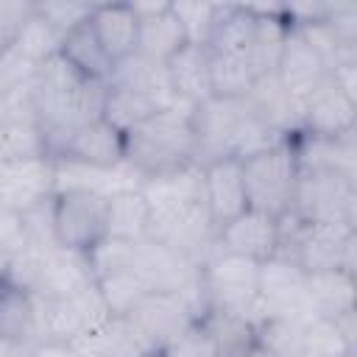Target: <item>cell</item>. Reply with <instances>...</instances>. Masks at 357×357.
Here are the masks:
<instances>
[{
  "label": "cell",
  "instance_id": "277c9868",
  "mask_svg": "<svg viewBox=\"0 0 357 357\" xmlns=\"http://www.w3.org/2000/svg\"><path fill=\"white\" fill-rule=\"evenodd\" d=\"M296 134V131H293ZM293 134L243 156V184L248 209H259L271 218H284L293 209V192L298 181V159Z\"/></svg>",
  "mask_w": 357,
  "mask_h": 357
},
{
  "label": "cell",
  "instance_id": "836d02e7",
  "mask_svg": "<svg viewBox=\"0 0 357 357\" xmlns=\"http://www.w3.org/2000/svg\"><path fill=\"white\" fill-rule=\"evenodd\" d=\"M301 318L287 315H268L257 324V346L265 349L271 357H301V335H304Z\"/></svg>",
  "mask_w": 357,
  "mask_h": 357
},
{
  "label": "cell",
  "instance_id": "83f0119b",
  "mask_svg": "<svg viewBox=\"0 0 357 357\" xmlns=\"http://www.w3.org/2000/svg\"><path fill=\"white\" fill-rule=\"evenodd\" d=\"M59 53H61L81 75H86V78H92V81H100V84H106L109 75H112V70H114V61L106 56V50H103L100 42L95 39V33H92V28H89V20L64 33Z\"/></svg>",
  "mask_w": 357,
  "mask_h": 357
},
{
  "label": "cell",
  "instance_id": "9c48e42d",
  "mask_svg": "<svg viewBox=\"0 0 357 357\" xmlns=\"http://www.w3.org/2000/svg\"><path fill=\"white\" fill-rule=\"evenodd\" d=\"M354 204L357 190L351 173L335 167H298L290 209L298 220L354 226Z\"/></svg>",
  "mask_w": 357,
  "mask_h": 357
},
{
  "label": "cell",
  "instance_id": "9a60e30c",
  "mask_svg": "<svg viewBox=\"0 0 357 357\" xmlns=\"http://www.w3.org/2000/svg\"><path fill=\"white\" fill-rule=\"evenodd\" d=\"M273 75L279 78V84H282L298 103H304V100L332 75V70H329V64L324 61V56L312 47V42H310L296 25H290Z\"/></svg>",
  "mask_w": 357,
  "mask_h": 357
},
{
  "label": "cell",
  "instance_id": "30bf717a",
  "mask_svg": "<svg viewBox=\"0 0 357 357\" xmlns=\"http://www.w3.org/2000/svg\"><path fill=\"white\" fill-rule=\"evenodd\" d=\"M53 243L64 251L89 254L106 237V195L86 187H64L50 195Z\"/></svg>",
  "mask_w": 357,
  "mask_h": 357
},
{
  "label": "cell",
  "instance_id": "ee69618b",
  "mask_svg": "<svg viewBox=\"0 0 357 357\" xmlns=\"http://www.w3.org/2000/svg\"><path fill=\"white\" fill-rule=\"evenodd\" d=\"M28 351L22 349H14V346H0V357H25Z\"/></svg>",
  "mask_w": 357,
  "mask_h": 357
},
{
  "label": "cell",
  "instance_id": "ac0fdd59",
  "mask_svg": "<svg viewBox=\"0 0 357 357\" xmlns=\"http://www.w3.org/2000/svg\"><path fill=\"white\" fill-rule=\"evenodd\" d=\"M56 192L53 159H33L17 165H0V206L25 212Z\"/></svg>",
  "mask_w": 357,
  "mask_h": 357
},
{
  "label": "cell",
  "instance_id": "52a82bcc",
  "mask_svg": "<svg viewBox=\"0 0 357 357\" xmlns=\"http://www.w3.org/2000/svg\"><path fill=\"white\" fill-rule=\"evenodd\" d=\"M215 234H218V226L212 223L204 198L151 206L145 240L165 245L198 265L215 251Z\"/></svg>",
  "mask_w": 357,
  "mask_h": 357
},
{
  "label": "cell",
  "instance_id": "e575fe53",
  "mask_svg": "<svg viewBox=\"0 0 357 357\" xmlns=\"http://www.w3.org/2000/svg\"><path fill=\"white\" fill-rule=\"evenodd\" d=\"M95 287H98V293H100V298L112 315H126L139 298H145L151 293L148 282L137 273V268L109 273V276L98 279Z\"/></svg>",
  "mask_w": 357,
  "mask_h": 357
},
{
  "label": "cell",
  "instance_id": "d4e9b609",
  "mask_svg": "<svg viewBox=\"0 0 357 357\" xmlns=\"http://www.w3.org/2000/svg\"><path fill=\"white\" fill-rule=\"evenodd\" d=\"M106 84L123 86V89H131V92H139V95H148V98L159 100L162 106H181L173 98V92H170L165 61H156V59L142 56V53H131L128 59L117 61Z\"/></svg>",
  "mask_w": 357,
  "mask_h": 357
},
{
  "label": "cell",
  "instance_id": "d590c367",
  "mask_svg": "<svg viewBox=\"0 0 357 357\" xmlns=\"http://www.w3.org/2000/svg\"><path fill=\"white\" fill-rule=\"evenodd\" d=\"M61 33L36 11V6H33V11H31V17L22 22V28L17 31V36H14V47L17 50H22L28 59H33L36 64H42L45 59H50L53 53H59V47H61Z\"/></svg>",
  "mask_w": 357,
  "mask_h": 357
},
{
  "label": "cell",
  "instance_id": "1f68e13d",
  "mask_svg": "<svg viewBox=\"0 0 357 357\" xmlns=\"http://www.w3.org/2000/svg\"><path fill=\"white\" fill-rule=\"evenodd\" d=\"M257 75L245 56L209 50V89L212 98H248Z\"/></svg>",
  "mask_w": 357,
  "mask_h": 357
},
{
  "label": "cell",
  "instance_id": "ffe728a7",
  "mask_svg": "<svg viewBox=\"0 0 357 357\" xmlns=\"http://www.w3.org/2000/svg\"><path fill=\"white\" fill-rule=\"evenodd\" d=\"M165 70H167L170 92L181 106L195 109V106H201L204 100L212 98V89H209V50L204 45L187 42L184 47H178L165 61Z\"/></svg>",
  "mask_w": 357,
  "mask_h": 357
},
{
  "label": "cell",
  "instance_id": "f907efd6",
  "mask_svg": "<svg viewBox=\"0 0 357 357\" xmlns=\"http://www.w3.org/2000/svg\"><path fill=\"white\" fill-rule=\"evenodd\" d=\"M25 357H28V354H25Z\"/></svg>",
  "mask_w": 357,
  "mask_h": 357
},
{
  "label": "cell",
  "instance_id": "2e32d148",
  "mask_svg": "<svg viewBox=\"0 0 357 357\" xmlns=\"http://www.w3.org/2000/svg\"><path fill=\"white\" fill-rule=\"evenodd\" d=\"M53 159H70V162L98 167V170L120 167L126 162V134L117 131L103 117H98V120L75 128L64 139L59 156H53Z\"/></svg>",
  "mask_w": 357,
  "mask_h": 357
},
{
  "label": "cell",
  "instance_id": "4dcf8cb0",
  "mask_svg": "<svg viewBox=\"0 0 357 357\" xmlns=\"http://www.w3.org/2000/svg\"><path fill=\"white\" fill-rule=\"evenodd\" d=\"M167 106H162L159 100L123 89V86H112L106 84V100H103V120L112 123L117 131L128 134L137 126H142L148 117H153L156 112H162Z\"/></svg>",
  "mask_w": 357,
  "mask_h": 357
},
{
  "label": "cell",
  "instance_id": "ba28073f",
  "mask_svg": "<svg viewBox=\"0 0 357 357\" xmlns=\"http://www.w3.org/2000/svg\"><path fill=\"white\" fill-rule=\"evenodd\" d=\"M112 315L95 284L67 298L31 296V349L39 343H75Z\"/></svg>",
  "mask_w": 357,
  "mask_h": 357
},
{
  "label": "cell",
  "instance_id": "cb8c5ba5",
  "mask_svg": "<svg viewBox=\"0 0 357 357\" xmlns=\"http://www.w3.org/2000/svg\"><path fill=\"white\" fill-rule=\"evenodd\" d=\"M357 301V282L354 273L335 268L307 273V304L312 318H340L354 310Z\"/></svg>",
  "mask_w": 357,
  "mask_h": 357
},
{
  "label": "cell",
  "instance_id": "e0dca14e",
  "mask_svg": "<svg viewBox=\"0 0 357 357\" xmlns=\"http://www.w3.org/2000/svg\"><path fill=\"white\" fill-rule=\"evenodd\" d=\"M201 173H204V204L218 229L248 209L245 184H243V159L220 156L204 162Z\"/></svg>",
  "mask_w": 357,
  "mask_h": 357
},
{
  "label": "cell",
  "instance_id": "484cf974",
  "mask_svg": "<svg viewBox=\"0 0 357 357\" xmlns=\"http://www.w3.org/2000/svg\"><path fill=\"white\" fill-rule=\"evenodd\" d=\"M70 346L89 357H139L151 351L126 315H106L98 326H92Z\"/></svg>",
  "mask_w": 357,
  "mask_h": 357
},
{
  "label": "cell",
  "instance_id": "f6af8a7d",
  "mask_svg": "<svg viewBox=\"0 0 357 357\" xmlns=\"http://www.w3.org/2000/svg\"><path fill=\"white\" fill-rule=\"evenodd\" d=\"M6 120H11V114H8V100L0 95V123H6Z\"/></svg>",
  "mask_w": 357,
  "mask_h": 357
},
{
  "label": "cell",
  "instance_id": "7dc6e473",
  "mask_svg": "<svg viewBox=\"0 0 357 357\" xmlns=\"http://www.w3.org/2000/svg\"><path fill=\"white\" fill-rule=\"evenodd\" d=\"M243 357H271V354H268L265 349H259V346H254V349H251V351H245Z\"/></svg>",
  "mask_w": 357,
  "mask_h": 357
},
{
  "label": "cell",
  "instance_id": "5b68a950",
  "mask_svg": "<svg viewBox=\"0 0 357 357\" xmlns=\"http://www.w3.org/2000/svg\"><path fill=\"white\" fill-rule=\"evenodd\" d=\"M354 226L307 223L296 215L279 218V254L293 259L307 273L343 268L354 273Z\"/></svg>",
  "mask_w": 357,
  "mask_h": 357
},
{
  "label": "cell",
  "instance_id": "74e56055",
  "mask_svg": "<svg viewBox=\"0 0 357 357\" xmlns=\"http://www.w3.org/2000/svg\"><path fill=\"white\" fill-rule=\"evenodd\" d=\"M137 248H139V243H126V240L103 237V240L86 254V265H89L92 279L98 282V279H103V276H109V273L134 268V262H137Z\"/></svg>",
  "mask_w": 357,
  "mask_h": 357
},
{
  "label": "cell",
  "instance_id": "7c38bea8",
  "mask_svg": "<svg viewBox=\"0 0 357 357\" xmlns=\"http://www.w3.org/2000/svg\"><path fill=\"white\" fill-rule=\"evenodd\" d=\"M215 251L237 254L254 262H265L279 254V218L259 209H245L215 234Z\"/></svg>",
  "mask_w": 357,
  "mask_h": 357
},
{
  "label": "cell",
  "instance_id": "3957f363",
  "mask_svg": "<svg viewBox=\"0 0 357 357\" xmlns=\"http://www.w3.org/2000/svg\"><path fill=\"white\" fill-rule=\"evenodd\" d=\"M126 162L145 176L167 173L195 162L192 109L167 106L126 134ZM198 165V162H195Z\"/></svg>",
  "mask_w": 357,
  "mask_h": 357
},
{
  "label": "cell",
  "instance_id": "c3c4849f",
  "mask_svg": "<svg viewBox=\"0 0 357 357\" xmlns=\"http://www.w3.org/2000/svg\"><path fill=\"white\" fill-rule=\"evenodd\" d=\"M139 357H165L159 349H153V351H145V354H139Z\"/></svg>",
  "mask_w": 357,
  "mask_h": 357
},
{
  "label": "cell",
  "instance_id": "bcb514c9",
  "mask_svg": "<svg viewBox=\"0 0 357 357\" xmlns=\"http://www.w3.org/2000/svg\"><path fill=\"white\" fill-rule=\"evenodd\" d=\"M8 262H11V254H6V251L0 248V276H6V271H8Z\"/></svg>",
  "mask_w": 357,
  "mask_h": 357
},
{
  "label": "cell",
  "instance_id": "d6a6232c",
  "mask_svg": "<svg viewBox=\"0 0 357 357\" xmlns=\"http://www.w3.org/2000/svg\"><path fill=\"white\" fill-rule=\"evenodd\" d=\"M201 321L212 332L220 357H243L245 351H251L257 346V326L243 315L206 310V312H201Z\"/></svg>",
  "mask_w": 357,
  "mask_h": 357
},
{
  "label": "cell",
  "instance_id": "8d00e7d4",
  "mask_svg": "<svg viewBox=\"0 0 357 357\" xmlns=\"http://www.w3.org/2000/svg\"><path fill=\"white\" fill-rule=\"evenodd\" d=\"M354 354V346L343 337L335 321L310 318L301 335V357H346Z\"/></svg>",
  "mask_w": 357,
  "mask_h": 357
},
{
  "label": "cell",
  "instance_id": "44dd1931",
  "mask_svg": "<svg viewBox=\"0 0 357 357\" xmlns=\"http://www.w3.org/2000/svg\"><path fill=\"white\" fill-rule=\"evenodd\" d=\"M139 17V45L137 53L156 61H167L178 47L187 45L184 28L173 14L170 3H131Z\"/></svg>",
  "mask_w": 357,
  "mask_h": 357
},
{
  "label": "cell",
  "instance_id": "8992f818",
  "mask_svg": "<svg viewBox=\"0 0 357 357\" xmlns=\"http://www.w3.org/2000/svg\"><path fill=\"white\" fill-rule=\"evenodd\" d=\"M257 279H259V262L237 254L212 251L201 262V287H204L206 310L243 315L257 326L262 315Z\"/></svg>",
  "mask_w": 357,
  "mask_h": 357
},
{
  "label": "cell",
  "instance_id": "7bdbcfd3",
  "mask_svg": "<svg viewBox=\"0 0 357 357\" xmlns=\"http://www.w3.org/2000/svg\"><path fill=\"white\" fill-rule=\"evenodd\" d=\"M25 245H28V229H25L22 212L0 206V248L14 257Z\"/></svg>",
  "mask_w": 357,
  "mask_h": 357
},
{
  "label": "cell",
  "instance_id": "7a4b0ae2",
  "mask_svg": "<svg viewBox=\"0 0 357 357\" xmlns=\"http://www.w3.org/2000/svg\"><path fill=\"white\" fill-rule=\"evenodd\" d=\"M195 131V162H212L220 156H248L271 142L273 137L257 117L248 98H209L192 109Z\"/></svg>",
  "mask_w": 357,
  "mask_h": 357
},
{
  "label": "cell",
  "instance_id": "ab89813d",
  "mask_svg": "<svg viewBox=\"0 0 357 357\" xmlns=\"http://www.w3.org/2000/svg\"><path fill=\"white\" fill-rule=\"evenodd\" d=\"M39 64L14 45L0 47V95H14L33 86Z\"/></svg>",
  "mask_w": 357,
  "mask_h": 357
},
{
  "label": "cell",
  "instance_id": "7402d4cb",
  "mask_svg": "<svg viewBox=\"0 0 357 357\" xmlns=\"http://www.w3.org/2000/svg\"><path fill=\"white\" fill-rule=\"evenodd\" d=\"M89 284H95V279L89 273L86 254H75V251H64V248L53 245L45 251V265H42V276H39L33 296L67 298V296L86 290Z\"/></svg>",
  "mask_w": 357,
  "mask_h": 357
},
{
  "label": "cell",
  "instance_id": "5bb4252c",
  "mask_svg": "<svg viewBox=\"0 0 357 357\" xmlns=\"http://www.w3.org/2000/svg\"><path fill=\"white\" fill-rule=\"evenodd\" d=\"M354 117L357 98L343 92L332 81V75L301 103V131L310 137L340 139L346 134H354Z\"/></svg>",
  "mask_w": 357,
  "mask_h": 357
},
{
  "label": "cell",
  "instance_id": "b9f144b4",
  "mask_svg": "<svg viewBox=\"0 0 357 357\" xmlns=\"http://www.w3.org/2000/svg\"><path fill=\"white\" fill-rule=\"evenodd\" d=\"M36 11L64 36L67 31H73L75 25L86 22L92 14L95 3H75V0H53V3H33Z\"/></svg>",
  "mask_w": 357,
  "mask_h": 357
},
{
  "label": "cell",
  "instance_id": "4316f807",
  "mask_svg": "<svg viewBox=\"0 0 357 357\" xmlns=\"http://www.w3.org/2000/svg\"><path fill=\"white\" fill-rule=\"evenodd\" d=\"M148 220H151V204L139 187L120 190L106 198V237L142 243L148 234Z\"/></svg>",
  "mask_w": 357,
  "mask_h": 357
},
{
  "label": "cell",
  "instance_id": "8fae6325",
  "mask_svg": "<svg viewBox=\"0 0 357 357\" xmlns=\"http://www.w3.org/2000/svg\"><path fill=\"white\" fill-rule=\"evenodd\" d=\"M257 296L262 307L259 321L268 315H287V318H301V321L312 318L310 304H307V271L282 254L259 262Z\"/></svg>",
  "mask_w": 357,
  "mask_h": 357
},
{
  "label": "cell",
  "instance_id": "f35d334b",
  "mask_svg": "<svg viewBox=\"0 0 357 357\" xmlns=\"http://www.w3.org/2000/svg\"><path fill=\"white\" fill-rule=\"evenodd\" d=\"M165 357H220L218 343L212 337V332L206 329V324L198 318H192L190 324H184L162 349Z\"/></svg>",
  "mask_w": 357,
  "mask_h": 357
},
{
  "label": "cell",
  "instance_id": "681fc988",
  "mask_svg": "<svg viewBox=\"0 0 357 357\" xmlns=\"http://www.w3.org/2000/svg\"><path fill=\"white\" fill-rule=\"evenodd\" d=\"M346 357H354V354H346Z\"/></svg>",
  "mask_w": 357,
  "mask_h": 357
},
{
  "label": "cell",
  "instance_id": "603a6c76",
  "mask_svg": "<svg viewBox=\"0 0 357 357\" xmlns=\"http://www.w3.org/2000/svg\"><path fill=\"white\" fill-rule=\"evenodd\" d=\"M287 31H290V22L282 6H254V33L248 45V64L257 78L276 73Z\"/></svg>",
  "mask_w": 357,
  "mask_h": 357
},
{
  "label": "cell",
  "instance_id": "60d3db41",
  "mask_svg": "<svg viewBox=\"0 0 357 357\" xmlns=\"http://www.w3.org/2000/svg\"><path fill=\"white\" fill-rule=\"evenodd\" d=\"M218 6L220 3H170L173 14L178 17L187 42L192 45H206L215 17H218Z\"/></svg>",
  "mask_w": 357,
  "mask_h": 357
},
{
  "label": "cell",
  "instance_id": "6da1fadb",
  "mask_svg": "<svg viewBox=\"0 0 357 357\" xmlns=\"http://www.w3.org/2000/svg\"><path fill=\"white\" fill-rule=\"evenodd\" d=\"M31 100L36 123L47 137L50 156H59L64 139L75 128L103 117L106 84L81 75L61 53H53L36 70Z\"/></svg>",
  "mask_w": 357,
  "mask_h": 357
},
{
  "label": "cell",
  "instance_id": "4fadbf2b",
  "mask_svg": "<svg viewBox=\"0 0 357 357\" xmlns=\"http://www.w3.org/2000/svg\"><path fill=\"white\" fill-rule=\"evenodd\" d=\"M126 318L131 321L142 343L153 351L162 349L184 324L198 318V312L190 307L187 298L176 293H148L126 312Z\"/></svg>",
  "mask_w": 357,
  "mask_h": 357
},
{
  "label": "cell",
  "instance_id": "f1b7e54d",
  "mask_svg": "<svg viewBox=\"0 0 357 357\" xmlns=\"http://www.w3.org/2000/svg\"><path fill=\"white\" fill-rule=\"evenodd\" d=\"M0 346L31 351V296L0 276Z\"/></svg>",
  "mask_w": 357,
  "mask_h": 357
},
{
  "label": "cell",
  "instance_id": "f546056e",
  "mask_svg": "<svg viewBox=\"0 0 357 357\" xmlns=\"http://www.w3.org/2000/svg\"><path fill=\"white\" fill-rule=\"evenodd\" d=\"M47 156H50V145L36 120L20 117V120L0 123V165L33 162V159H47Z\"/></svg>",
  "mask_w": 357,
  "mask_h": 357
},
{
  "label": "cell",
  "instance_id": "d6986e66",
  "mask_svg": "<svg viewBox=\"0 0 357 357\" xmlns=\"http://www.w3.org/2000/svg\"><path fill=\"white\" fill-rule=\"evenodd\" d=\"M89 28L114 64L137 53L139 17L131 3H95L89 14Z\"/></svg>",
  "mask_w": 357,
  "mask_h": 357
}]
</instances>
